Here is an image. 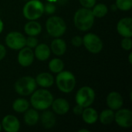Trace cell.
Returning a JSON list of instances; mask_svg holds the SVG:
<instances>
[{
    "instance_id": "6da1fadb",
    "label": "cell",
    "mask_w": 132,
    "mask_h": 132,
    "mask_svg": "<svg viewBox=\"0 0 132 132\" xmlns=\"http://www.w3.org/2000/svg\"><path fill=\"white\" fill-rule=\"evenodd\" d=\"M53 101L52 94L46 89H39L32 94L30 103L36 110L43 111L48 109Z\"/></svg>"
},
{
    "instance_id": "7a4b0ae2",
    "label": "cell",
    "mask_w": 132,
    "mask_h": 132,
    "mask_svg": "<svg viewBox=\"0 0 132 132\" xmlns=\"http://www.w3.org/2000/svg\"><path fill=\"white\" fill-rule=\"evenodd\" d=\"M75 26L80 31H87L94 25V16L90 9L82 8L78 9L73 17Z\"/></svg>"
},
{
    "instance_id": "3957f363",
    "label": "cell",
    "mask_w": 132,
    "mask_h": 132,
    "mask_svg": "<svg viewBox=\"0 0 132 132\" xmlns=\"http://www.w3.org/2000/svg\"><path fill=\"white\" fill-rule=\"evenodd\" d=\"M56 86L63 93H70L76 86V78L70 71H61L56 77Z\"/></svg>"
},
{
    "instance_id": "277c9868",
    "label": "cell",
    "mask_w": 132,
    "mask_h": 132,
    "mask_svg": "<svg viewBox=\"0 0 132 132\" xmlns=\"http://www.w3.org/2000/svg\"><path fill=\"white\" fill-rule=\"evenodd\" d=\"M22 13L28 20H36L44 13V5L39 0H29L25 4Z\"/></svg>"
},
{
    "instance_id": "5b68a950",
    "label": "cell",
    "mask_w": 132,
    "mask_h": 132,
    "mask_svg": "<svg viewBox=\"0 0 132 132\" xmlns=\"http://www.w3.org/2000/svg\"><path fill=\"white\" fill-rule=\"evenodd\" d=\"M47 32L53 37L57 38L63 36L67 29L64 20L59 16H51L46 22Z\"/></svg>"
},
{
    "instance_id": "8992f818",
    "label": "cell",
    "mask_w": 132,
    "mask_h": 132,
    "mask_svg": "<svg viewBox=\"0 0 132 132\" xmlns=\"http://www.w3.org/2000/svg\"><path fill=\"white\" fill-rule=\"evenodd\" d=\"M36 88V80L29 76L22 77L15 84V90L17 94L21 96L31 95Z\"/></svg>"
},
{
    "instance_id": "52a82bcc",
    "label": "cell",
    "mask_w": 132,
    "mask_h": 132,
    "mask_svg": "<svg viewBox=\"0 0 132 132\" xmlns=\"http://www.w3.org/2000/svg\"><path fill=\"white\" fill-rule=\"evenodd\" d=\"M95 100V92L90 87H83L78 90L76 94V102L78 105L85 108L90 107Z\"/></svg>"
},
{
    "instance_id": "ba28073f",
    "label": "cell",
    "mask_w": 132,
    "mask_h": 132,
    "mask_svg": "<svg viewBox=\"0 0 132 132\" xmlns=\"http://www.w3.org/2000/svg\"><path fill=\"white\" fill-rule=\"evenodd\" d=\"M83 44L91 53H99L103 49V42L94 33H87L83 38Z\"/></svg>"
},
{
    "instance_id": "9c48e42d",
    "label": "cell",
    "mask_w": 132,
    "mask_h": 132,
    "mask_svg": "<svg viewBox=\"0 0 132 132\" xmlns=\"http://www.w3.org/2000/svg\"><path fill=\"white\" fill-rule=\"evenodd\" d=\"M26 38L19 32H11L5 37L6 45L12 50H19L26 46Z\"/></svg>"
},
{
    "instance_id": "30bf717a",
    "label": "cell",
    "mask_w": 132,
    "mask_h": 132,
    "mask_svg": "<svg viewBox=\"0 0 132 132\" xmlns=\"http://www.w3.org/2000/svg\"><path fill=\"white\" fill-rule=\"evenodd\" d=\"M114 121L121 128H131L132 126V111L129 109H120L114 114Z\"/></svg>"
},
{
    "instance_id": "8fae6325",
    "label": "cell",
    "mask_w": 132,
    "mask_h": 132,
    "mask_svg": "<svg viewBox=\"0 0 132 132\" xmlns=\"http://www.w3.org/2000/svg\"><path fill=\"white\" fill-rule=\"evenodd\" d=\"M19 53L18 54V62L19 63L24 67H29L32 64L34 61V52L31 48L27 46H24L21 50H19Z\"/></svg>"
},
{
    "instance_id": "7c38bea8",
    "label": "cell",
    "mask_w": 132,
    "mask_h": 132,
    "mask_svg": "<svg viewBox=\"0 0 132 132\" xmlns=\"http://www.w3.org/2000/svg\"><path fill=\"white\" fill-rule=\"evenodd\" d=\"M118 32L123 37L132 36V19L126 17L121 19L117 25Z\"/></svg>"
},
{
    "instance_id": "4fadbf2b",
    "label": "cell",
    "mask_w": 132,
    "mask_h": 132,
    "mask_svg": "<svg viewBox=\"0 0 132 132\" xmlns=\"http://www.w3.org/2000/svg\"><path fill=\"white\" fill-rule=\"evenodd\" d=\"M3 129L7 132H17L20 128V122L14 115H6L2 122Z\"/></svg>"
},
{
    "instance_id": "5bb4252c",
    "label": "cell",
    "mask_w": 132,
    "mask_h": 132,
    "mask_svg": "<svg viewBox=\"0 0 132 132\" xmlns=\"http://www.w3.org/2000/svg\"><path fill=\"white\" fill-rule=\"evenodd\" d=\"M107 104L108 108L113 111H118L120 109L124 103V100L121 94L116 91L111 92L107 97Z\"/></svg>"
},
{
    "instance_id": "9a60e30c",
    "label": "cell",
    "mask_w": 132,
    "mask_h": 132,
    "mask_svg": "<svg viewBox=\"0 0 132 132\" xmlns=\"http://www.w3.org/2000/svg\"><path fill=\"white\" fill-rule=\"evenodd\" d=\"M51 106L53 111L59 115L66 114L70 110L69 102L63 98H57L56 100H53Z\"/></svg>"
},
{
    "instance_id": "2e32d148",
    "label": "cell",
    "mask_w": 132,
    "mask_h": 132,
    "mask_svg": "<svg viewBox=\"0 0 132 132\" xmlns=\"http://www.w3.org/2000/svg\"><path fill=\"white\" fill-rule=\"evenodd\" d=\"M50 48L45 43L38 44L35 47L34 56H36V58H37V60L40 61H45L48 60L50 56Z\"/></svg>"
},
{
    "instance_id": "e0dca14e",
    "label": "cell",
    "mask_w": 132,
    "mask_h": 132,
    "mask_svg": "<svg viewBox=\"0 0 132 132\" xmlns=\"http://www.w3.org/2000/svg\"><path fill=\"white\" fill-rule=\"evenodd\" d=\"M67 50V44L65 41L59 37L53 39L51 43L50 50L56 56H62L65 53Z\"/></svg>"
},
{
    "instance_id": "ac0fdd59",
    "label": "cell",
    "mask_w": 132,
    "mask_h": 132,
    "mask_svg": "<svg viewBox=\"0 0 132 132\" xmlns=\"http://www.w3.org/2000/svg\"><path fill=\"white\" fill-rule=\"evenodd\" d=\"M82 118L85 123L88 125H93L97 122L98 119V114L97 111L92 108H85L82 112Z\"/></svg>"
},
{
    "instance_id": "d6986e66",
    "label": "cell",
    "mask_w": 132,
    "mask_h": 132,
    "mask_svg": "<svg viewBox=\"0 0 132 132\" xmlns=\"http://www.w3.org/2000/svg\"><path fill=\"white\" fill-rule=\"evenodd\" d=\"M36 84L39 85L42 87H50L54 83V79L52 74L49 73H41L37 75L36 78Z\"/></svg>"
},
{
    "instance_id": "ffe728a7",
    "label": "cell",
    "mask_w": 132,
    "mask_h": 132,
    "mask_svg": "<svg viewBox=\"0 0 132 132\" xmlns=\"http://www.w3.org/2000/svg\"><path fill=\"white\" fill-rule=\"evenodd\" d=\"M24 30L28 36H36L41 32L42 26L39 24V22L35 20H29V22H28L25 25Z\"/></svg>"
},
{
    "instance_id": "44dd1931",
    "label": "cell",
    "mask_w": 132,
    "mask_h": 132,
    "mask_svg": "<svg viewBox=\"0 0 132 132\" xmlns=\"http://www.w3.org/2000/svg\"><path fill=\"white\" fill-rule=\"evenodd\" d=\"M41 123L45 128H51L56 124V117L52 111H44L41 115Z\"/></svg>"
},
{
    "instance_id": "7402d4cb",
    "label": "cell",
    "mask_w": 132,
    "mask_h": 132,
    "mask_svg": "<svg viewBox=\"0 0 132 132\" xmlns=\"http://www.w3.org/2000/svg\"><path fill=\"white\" fill-rule=\"evenodd\" d=\"M24 113H25V114H24V121L27 125L33 126L39 121V115L37 111L35 108L28 109Z\"/></svg>"
},
{
    "instance_id": "603a6c76",
    "label": "cell",
    "mask_w": 132,
    "mask_h": 132,
    "mask_svg": "<svg viewBox=\"0 0 132 132\" xmlns=\"http://www.w3.org/2000/svg\"><path fill=\"white\" fill-rule=\"evenodd\" d=\"M29 108V103L24 98H18L12 104V109L17 113H24Z\"/></svg>"
},
{
    "instance_id": "cb8c5ba5",
    "label": "cell",
    "mask_w": 132,
    "mask_h": 132,
    "mask_svg": "<svg viewBox=\"0 0 132 132\" xmlns=\"http://www.w3.org/2000/svg\"><path fill=\"white\" fill-rule=\"evenodd\" d=\"M99 120H100L101 123L104 125H108L111 124L114 121V111L111 109L104 110L99 116Z\"/></svg>"
},
{
    "instance_id": "d4e9b609",
    "label": "cell",
    "mask_w": 132,
    "mask_h": 132,
    "mask_svg": "<svg viewBox=\"0 0 132 132\" xmlns=\"http://www.w3.org/2000/svg\"><path fill=\"white\" fill-rule=\"evenodd\" d=\"M91 11L94 17L102 18V17H104L108 14V9L106 5L103 3H100V4L94 5Z\"/></svg>"
},
{
    "instance_id": "484cf974",
    "label": "cell",
    "mask_w": 132,
    "mask_h": 132,
    "mask_svg": "<svg viewBox=\"0 0 132 132\" xmlns=\"http://www.w3.org/2000/svg\"><path fill=\"white\" fill-rule=\"evenodd\" d=\"M64 68V63L63 60L58 58H54L52 60H50L49 63V69L50 70L51 72L58 73L61 71L63 70Z\"/></svg>"
},
{
    "instance_id": "4316f807",
    "label": "cell",
    "mask_w": 132,
    "mask_h": 132,
    "mask_svg": "<svg viewBox=\"0 0 132 132\" xmlns=\"http://www.w3.org/2000/svg\"><path fill=\"white\" fill-rule=\"evenodd\" d=\"M117 8L122 11H129L132 7V0H116Z\"/></svg>"
},
{
    "instance_id": "83f0119b",
    "label": "cell",
    "mask_w": 132,
    "mask_h": 132,
    "mask_svg": "<svg viewBox=\"0 0 132 132\" xmlns=\"http://www.w3.org/2000/svg\"><path fill=\"white\" fill-rule=\"evenodd\" d=\"M121 45L125 50H131L132 48L131 37H124L121 40Z\"/></svg>"
},
{
    "instance_id": "f1b7e54d",
    "label": "cell",
    "mask_w": 132,
    "mask_h": 132,
    "mask_svg": "<svg viewBox=\"0 0 132 132\" xmlns=\"http://www.w3.org/2000/svg\"><path fill=\"white\" fill-rule=\"evenodd\" d=\"M38 45V39L35 36H29V37L26 39V46L29 48H35Z\"/></svg>"
},
{
    "instance_id": "f546056e",
    "label": "cell",
    "mask_w": 132,
    "mask_h": 132,
    "mask_svg": "<svg viewBox=\"0 0 132 132\" xmlns=\"http://www.w3.org/2000/svg\"><path fill=\"white\" fill-rule=\"evenodd\" d=\"M44 12L47 14H53L56 12V6L53 2H47L46 5H44Z\"/></svg>"
},
{
    "instance_id": "4dcf8cb0",
    "label": "cell",
    "mask_w": 132,
    "mask_h": 132,
    "mask_svg": "<svg viewBox=\"0 0 132 132\" xmlns=\"http://www.w3.org/2000/svg\"><path fill=\"white\" fill-rule=\"evenodd\" d=\"M80 5L84 8L91 9L96 4V0H79Z\"/></svg>"
},
{
    "instance_id": "1f68e13d",
    "label": "cell",
    "mask_w": 132,
    "mask_h": 132,
    "mask_svg": "<svg viewBox=\"0 0 132 132\" xmlns=\"http://www.w3.org/2000/svg\"><path fill=\"white\" fill-rule=\"evenodd\" d=\"M71 42H72V44H73L74 46L80 47V46H82V44H83V38H82L81 36H76L73 37Z\"/></svg>"
},
{
    "instance_id": "d6a6232c",
    "label": "cell",
    "mask_w": 132,
    "mask_h": 132,
    "mask_svg": "<svg viewBox=\"0 0 132 132\" xmlns=\"http://www.w3.org/2000/svg\"><path fill=\"white\" fill-rule=\"evenodd\" d=\"M83 111H84V108H82L81 106H80L78 104L77 106H75L73 109V111L74 114H76V115H81Z\"/></svg>"
},
{
    "instance_id": "836d02e7",
    "label": "cell",
    "mask_w": 132,
    "mask_h": 132,
    "mask_svg": "<svg viewBox=\"0 0 132 132\" xmlns=\"http://www.w3.org/2000/svg\"><path fill=\"white\" fill-rule=\"evenodd\" d=\"M5 55H6V50L3 45L0 44V61L4 59Z\"/></svg>"
},
{
    "instance_id": "e575fe53",
    "label": "cell",
    "mask_w": 132,
    "mask_h": 132,
    "mask_svg": "<svg viewBox=\"0 0 132 132\" xmlns=\"http://www.w3.org/2000/svg\"><path fill=\"white\" fill-rule=\"evenodd\" d=\"M68 2V0H56V2H58L60 5H64Z\"/></svg>"
},
{
    "instance_id": "d590c367",
    "label": "cell",
    "mask_w": 132,
    "mask_h": 132,
    "mask_svg": "<svg viewBox=\"0 0 132 132\" xmlns=\"http://www.w3.org/2000/svg\"><path fill=\"white\" fill-rule=\"evenodd\" d=\"M3 26H4V25H3V22L2 21V19H0V33L2 32V30H3Z\"/></svg>"
},
{
    "instance_id": "8d00e7d4",
    "label": "cell",
    "mask_w": 132,
    "mask_h": 132,
    "mask_svg": "<svg viewBox=\"0 0 132 132\" xmlns=\"http://www.w3.org/2000/svg\"><path fill=\"white\" fill-rule=\"evenodd\" d=\"M128 59H129V63L132 64V53H131L130 54H129V56H128Z\"/></svg>"
},
{
    "instance_id": "74e56055",
    "label": "cell",
    "mask_w": 132,
    "mask_h": 132,
    "mask_svg": "<svg viewBox=\"0 0 132 132\" xmlns=\"http://www.w3.org/2000/svg\"><path fill=\"white\" fill-rule=\"evenodd\" d=\"M79 132H90V131H88V130H86V129H81V130H80Z\"/></svg>"
},
{
    "instance_id": "f35d334b",
    "label": "cell",
    "mask_w": 132,
    "mask_h": 132,
    "mask_svg": "<svg viewBox=\"0 0 132 132\" xmlns=\"http://www.w3.org/2000/svg\"><path fill=\"white\" fill-rule=\"evenodd\" d=\"M48 2H56V0H47Z\"/></svg>"
},
{
    "instance_id": "ab89813d",
    "label": "cell",
    "mask_w": 132,
    "mask_h": 132,
    "mask_svg": "<svg viewBox=\"0 0 132 132\" xmlns=\"http://www.w3.org/2000/svg\"><path fill=\"white\" fill-rule=\"evenodd\" d=\"M1 129H2V125H0V131H1Z\"/></svg>"
},
{
    "instance_id": "60d3db41",
    "label": "cell",
    "mask_w": 132,
    "mask_h": 132,
    "mask_svg": "<svg viewBox=\"0 0 132 132\" xmlns=\"http://www.w3.org/2000/svg\"><path fill=\"white\" fill-rule=\"evenodd\" d=\"M25 1H28V0H25Z\"/></svg>"
}]
</instances>
